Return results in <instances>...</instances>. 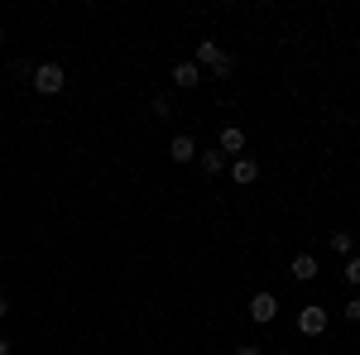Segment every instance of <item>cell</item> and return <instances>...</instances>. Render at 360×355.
Returning a JSON list of instances; mask_svg holds the SVG:
<instances>
[{"label": "cell", "mask_w": 360, "mask_h": 355, "mask_svg": "<svg viewBox=\"0 0 360 355\" xmlns=\"http://www.w3.org/2000/svg\"><path fill=\"white\" fill-rule=\"evenodd\" d=\"M15 351V341H5V336H0V355H10Z\"/></svg>", "instance_id": "e0dca14e"}, {"label": "cell", "mask_w": 360, "mask_h": 355, "mask_svg": "<svg viewBox=\"0 0 360 355\" xmlns=\"http://www.w3.org/2000/svg\"><path fill=\"white\" fill-rule=\"evenodd\" d=\"M226 164H231V159H226L221 149H202V154H197V168H202L207 178H217V173H226Z\"/></svg>", "instance_id": "9c48e42d"}, {"label": "cell", "mask_w": 360, "mask_h": 355, "mask_svg": "<svg viewBox=\"0 0 360 355\" xmlns=\"http://www.w3.org/2000/svg\"><path fill=\"white\" fill-rule=\"evenodd\" d=\"M332 250L341 254V259H351V250H356V235H351V231H332Z\"/></svg>", "instance_id": "8fae6325"}, {"label": "cell", "mask_w": 360, "mask_h": 355, "mask_svg": "<svg viewBox=\"0 0 360 355\" xmlns=\"http://www.w3.org/2000/svg\"><path fill=\"white\" fill-rule=\"evenodd\" d=\"M346 283H356V288H360V254L346 259Z\"/></svg>", "instance_id": "4fadbf2b"}, {"label": "cell", "mask_w": 360, "mask_h": 355, "mask_svg": "<svg viewBox=\"0 0 360 355\" xmlns=\"http://www.w3.org/2000/svg\"><path fill=\"white\" fill-rule=\"evenodd\" d=\"M197 154H202V149H197L193 135H173V144H168V159H173V164H193Z\"/></svg>", "instance_id": "8992f818"}, {"label": "cell", "mask_w": 360, "mask_h": 355, "mask_svg": "<svg viewBox=\"0 0 360 355\" xmlns=\"http://www.w3.org/2000/svg\"><path fill=\"white\" fill-rule=\"evenodd\" d=\"M217 149H221L226 159H240V149H245V130H240V125H221V135H217Z\"/></svg>", "instance_id": "5b68a950"}, {"label": "cell", "mask_w": 360, "mask_h": 355, "mask_svg": "<svg viewBox=\"0 0 360 355\" xmlns=\"http://www.w3.org/2000/svg\"><path fill=\"white\" fill-rule=\"evenodd\" d=\"M5 317H10V298L0 293V322H5Z\"/></svg>", "instance_id": "2e32d148"}, {"label": "cell", "mask_w": 360, "mask_h": 355, "mask_svg": "<svg viewBox=\"0 0 360 355\" xmlns=\"http://www.w3.org/2000/svg\"><path fill=\"white\" fill-rule=\"evenodd\" d=\"M255 178H259V164H255V159H245V154H240V159H231V183L250 188Z\"/></svg>", "instance_id": "ba28073f"}, {"label": "cell", "mask_w": 360, "mask_h": 355, "mask_svg": "<svg viewBox=\"0 0 360 355\" xmlns=\"http://www.w3.org/2000/svg\"><path fill=\"white\" fill-rule=\"evenodd\" d=\"M278 355H293V351H278Z\"/></svg>", "instance_id": "ac0fdd59"}, {"label": "cell", "mask_w": 360, "mask_h": 355, "mask_svg": "<svg viewBox=\"0 0 360 355\" xmlns=\"http://www.w3.org/2000/svg\"><path fill=\"white\" fill-rule=\"evenodd\" d=\"M29 86H34L39 96H58V91L68 86V72H63V63H39V67L29 72Z\"/></svg>", "instance_id": "7a4b0ae2"}, {"label": "cell", "mask_w": 360, "mask_h": 355, "mask_svg": "<svg viewBox=\"0 0 360 355\" xmlns=\"http://www.w3.org/2000/svg\"><path fill=\"white\" fill-rule=\"evenodd\" d=\"M168 77H173V86H178V91H193V86L202 82V67H197V63H178Z\"/></svg>", "instance_id": "52a82bcc"}, {"label": "cell", "mask_w": 360, "mask_h": 355, "mask_svg": "<svg viewBox=\"0 0 360 355\" xmlns=\"http://www.w3.org/2000/svg\"><path fill=\"white\" fill-rule=\"evenodd\" d=\"M327 322H332L327 307H298V331H303V336H322Z\"/></svg>", "instance_id": "277c9868"}, {"label": "cell", "mask_w": 360, "mask_h": 355, "mask_svg": "<svg viewBox=\"0 0 360 355\" xmlns=\"http://www.w3.org/2000/svg\"><path fill=\"white\" fill-rule=\"evenodd\" d=\"M193 63H197V67H207L212 77H231V67H236V63H231V53H226L217 39H202V44H197V58H193Z\"/></svg>", "instance_id": "6da1fadb"}, {"label": "cell", "mask_w": 360, "mask_h": 355, "mask_svg": "<svg viewBox=\"0 0 360 355\" xmlns=\"http://www.w3.org/2000/svg\"><path fill=\"white\" fill-rule=\"evenodd\" d=\"M346 322H360V298H346Z\"/></svg>", "instance_id": "5bb4252c"}, {"label": "cell", "mask_w": 360, "mask_h": 355, "mask_svg": "<svg viewBox=\"0 0 360 355\" xmlns=\"http://www.w3.org/2000/svg\"><path fill=\"white\" fill-rule=\"evenodd\" d=\"M274 317H278V298H274V293H255V298H250V322L269 327Z\"/></svg>", "instance_id": "3957f363"}, {"label": "cell", "mask_w": 360, "mask_h": 355, "mask_svg": "<svg viewBox=\"0 0 360 355\" xmlns=\"http://www.w3.org/2000/svg\"><path fill=\"white\" fill-rule=\"evenodd\" d=\"M288 273H293L298 283H312V278H317V254H293Z\"/></svg>", "instance_id": "30bf717a"}, {"label": "cell", "mask_w": 360, "mask_h": 355, "mask_svg": "<svg viewBox=\"0 0 360 355\" xmlns=\"http://www.w3.org/2000/svg\"><path fill=\"white\" fill-rule=\"evenodd\" d=\"M149 110H154V120H164V115H173V96H168V91H154V101H149Z\"/></svg>", "instance_id": "7c38bea8"}, {"label": "cell", "mask_w": 360, "mask_h": 355, "mask_svg": "<svg viewBox=\"0 0 360 355\" xmlns=\"http://www.w3.org/2000/svg\"><path fill=\"white\" fill-rule=\"evenodd\" d=\"M236 355H264L259 346H236Z\"/></svg>", "instance_id": "9a60e30c"}]
</instances>
